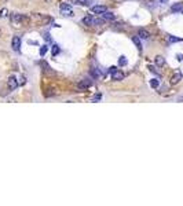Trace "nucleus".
Instances as JSON below:
<instances>
[{
  "instance_id": "1a4fd4ad",
  "label": "nucleus",
  "mask_w": 183,
  "mask_h": 206,
  "mask_svg": "<svg viewBox=\"0 0 183 206\" xmlns=\"http://www.w3.org/2000/svg\"><path fill=\"white\" fill-rule=\"evenodd\" d=\"M88 87H91V81L87 79H84L83 81H80L78 83V88L80 90H84V88H88Z\"/></svg>"
},
{
  "instance_id": "ddd939ff",
  "label": "nucleus",
  "mask_w": 183,
  "mask_h": 206,
  "mask_svg": "<svg viewBox=\"0 0 183 206\" xmlns=\"http://www.w3.org/2000/svg\"><path fill=\"white\" fill-rule=\"evenodd\" d=\"M83 23H84V25H94V18H92L91 15L84 17V18H83Z\"/></svg>"
},
{
  "instance_id": "7ed1b4c3",
  "label": "nucleus",
  "mask_w": 183,
  "mask_h": 206,
  "mask_svg": "<svg viewBox=\"0 0 183 206\" xmlns=\"http://www.w3.org/2000/svg\"><path fill=\"white\" fill-rule=\"evenodd\" d=\"M182 77H183L182 72H180V70H176V72L173 73V76H172V77H171V84H172V85L178 84L179 81L182 80Z\"/></svg>"
},
{
  "instance_id": "5701e85b",
  "label": "nucleus",
  "mask_w": 183,
  "mask_h": 206,
  "mask_svg": "<svg viewBox=\"0 0 183 206\" xmlns=\"http://www.w3.org/2000/svg\"><path fill=\"white\" fill-rule=\"evenodd\" d=\"M89 0H76V3H78V4H81V6H88Z\"/></svg>"
},
{
  "instance_id": "6ab92c4d",
  "label": "nucleus",
  "mask_w": 183,
  "mask_h": 206,
  "mask_svg": "<svg viewBox=\"0 0 183 206\" xmlns=\"http://www.w3.org/2000/svg\"><path fill=\"white\" fill-rule=\"evenodd\" d=\"M168 41H169V43H178V41H182V39H180V37L168 36Z\"/></svg>"
},
{
  "instance_id": "7c9ffc66",
  "label": "nucleus",
  "mask_w": 183,
  "mask_h": 206,
  "mask_svg": "<svg viewBox=\"0 0 183 206\" xmlns=\"http://www.w3.org/2000/svg\"><path fill=\"white\" fill-rule=\"evenodd\" d=\"M182 12H183V10H182Z\"/></svg>"
},
{
  "instance_id": "f8f14e48",
  "label": "nucleus",
  "mask_w": 183,
  "mask_h": 206,
  "mask_svg": "<svg viewBox=\"0 0 183 206\" xmlns=\"http://www.w3.org/2000/svg\"><path fill=\"white\" fill-rule=\"evenodd\" d=\"M132 41H134V44L136 45V48H138V50H142L141 37H139V36H134V37H132Z\"/></svg>"
},
{
  "instance_id": "f257e3e1",
  "label": "nucleus",
  "mask_w": 183,
  "mask_h": 206,
  "mask_svg": "<svg viewBox=\"0 0 183 206\" xmlns=\"http://www.w3.org/2000/svg\"><path fill=\"white\" fill-rule=\"evenodd\" d=\"M59 10H61V14L66 17H72L73 15V8H72V6L68 4V3H62L61 7H59Z\"/></svg>"
},
{
  "instance_id": "bb28decb",
  "label": "nucleus",
  "mask_w": 183,
  "mask_h": 206,
  "mask_svg": "<svg viewBox=\"0 0 183 206\" xmlns=\"http://www.w3.org/2000/svg\"><path fill=\"white\" fill-rule=\"evenodd\" d=\"M176 59H178L179 62H182V61H183V55H182V54H178V55H176Z\"/></svg>"
},
{
  "instance_id": "9d476101",
  "label": "nucleus",
  "mask_w": 183,
  "mask_h": 206,
  "mask_svg": "<svg viewBox=\"0 0 183 206\" xmlns=\"http://www.w3.org/2000/svg\"><path fill=\"white\" fill-rule=\"evenodd\" d=\"M138 34H139V37H141V39H143V40H146V39H149V37H150V33L147 32L146 29H139V33H138Z\"/></svg>"
},
{
  "instance_id": "aec40b11",
  "label": "nucleus",
  "mask_w": 183,
  "mask_h": 206,
  "mask_svg": "<svg viewBox=\"0 0 183 206\" xmlns=\"http://www.w3.org/2000/svg\"><path fill=\"white\" fill-rule=\"evenodd\" d=\"M101 99H102V95H101V94H96V95H94L91 98V102H98V101H101Z\"/></svg>"
},
{
  "instance_id": "2eb2a0df",
  "label": "nucleus",
  "mask_w": 183,
  "mask_h": 206,
  "mask_svg": "<svg viewBox=\"0 0 183 206\" xmlns=\"http://www.w3.org/2000/svg\"><path fill=\"white\" fill-rule=\"evenodd\" d=\"M150 87H152V88H158V87H160V81L157 79H152L150 80Z\"/></svg>"
},
{
  "instance_id": "c85d7f7f",
  "label": "nucleus",
  "mask_w": 183,
  "mask_h": 206,
  "mask_svg": "<svg viewBox=\"0 0 183 206\" xmlns=\"http://www.w3.org/2000/svg\"><path fill=\"white\" fill-rule=\"evenodd\" d=\"M160 1H161V3H167L168 0H160Z\"/></svg>"
},
{
  "instance_id": "423d86ee",
  "label": "nucleus",
  "mask_w": 183,
  "mask_h": 206,
  "mask_svg": "<svg viewBox=\"0 0 183 206\" xmlns=\"http://www.w3.org/2000/svg\"><path fill=\"white\" fill-rule=\"evenodd\" d=\"M123 79H124V73L120 72V70H116L114 73L112 74V80H114V81H120Z\"/></svg>"
},
{
  "instance_id": "9b49d317",
  "label": "nucleus",
  "mask_w": 183,
  "mask_h": 206,
  "mask_svg": "<svg viewBox=\"0 0 183 206\" xmlns=\"http://www.w3.org/2000/svg\"><path fill=\"white\" fill-rule=\"evenodd\" d=\"M102 15H103V19H105V21H114V19H116V15H114V14H112V12H107V11H106V12H103Z\"/></svg>"
},
{
  "instance_id": "2f4dec72",
  "label": "nucleus",
  "mask_w": 183,
  "mask_h": 206,
  "mask_svg": "<svg viewBox=\"0 0 183 206\" xmlns=\"http://www.w3.org/2000/svg\"><path fill=\"white\" fill-rule=\"evenodd\" d=\"M74 1H76V0H74Z\"/></svg>"
},
{
  "instance_id": "dca6fc26",
  "label": "nucleus",
  "mask_w": 183,
  "mask_h": 206,
  "mask_svg": "<svg viewBox=\"0 0 183 206\" xmlns=\"http://www.w3.org/2000/svg\"><path fill=\"white\" fill-rule=\"evenodd\" d=\"M47 51H48V47H47V45H42V47H40V50H39V54H40L42 56H44V55L47 54Z\"/></svg>"
},
{
  "instance_id": "4468645a",
  "label": "nucleus",
  "mask_w": 183,
  "mask_h": 206,
  "mask_svg": "<svg viewBox=\"0 0 183 206\" xmlns=\"http://www.w3.org/2000/svg\"><path fill=\"white\" fill-rule=\"evenodd\" d=\"M171 10H172L173 12H178V11H182V10H183V6H182V3H176V4H173L172 7H171Z\"/></svg>"
},
{
  "instance_id": "a211bd4d",
  "label": "nucleus",
  "mask_w": 183,
  "mask_h": 206,
  "mask_svg": "<svg viewBox=\"0 0 183 206\" xmlns=\"http://www.w3.org/2000/svg\"><path fill=\"white\" fill-rule=\"evenodd\" d=\"M127 63H128V61H127L125 56H120L119 58V65L120 66H127Z\"/></svg>"
},
{
  "instance_id": "0eeeda50",
  "label": "nucleus",
  "mask_w": 183,
  "mask_h": 206,
  "mask_svg": "<svg viewBox=\"0 0 183 206\" xmlns=\"http://www.w3.org/2000/svg\"><path fill=\"white\" fill-rule=\"evenodd\" d=\"M154 62H156V65L158 68H162V66L165 65V59H164V56H161V55H157L156 58H154Z\"/></svg>"
},
{
  "instance_id": "f03ea898",
  "label": "nucleus",
  "mask_w": 183,
  "mask_h": 206,
  "mask_svg": "<svg viewBox=\"0 0 183 206\" xmlns=\"http://www.w3.org/2000/svg\"><path fill=\"white\" fill-rule=\"evenodd\" d=\"M11 45H12V50H14V51H19V50H21V37H18V36L12 37Z\"/></svg>"
},
{
  "instance_id": "c756f323",
  "label": "nucleus",
  "mask_w": 183,
  "mask_h": 206,
  "mask_svg": "<svg viewBox=\"0 0 183 206\" xmlns=\"http://www.w3.org/2000/svg\"><path fill=\"white\" fill-rule=\"evenodd\" d=\"M178 101H183V96H180V98H178Z\"/></svg>"
},
{
  "instance_id": "20e7f679",
  "label": "nucleus",
  "mask_w": 183,
  "mask_h": 206,
  "mask_svg": "<svg viewBox=\"0 0 183 206\" xmlns=\"http://www.w3.org/2000/svg\"><path fill=\"white\" fill-rule=\"evenodd\" d=\"M8 88H10L11 91H14V90H17V87H18V80L14 77V76H10L8 77Z\"/></svg>"
},
{
  "instance_id": "393cba45",
  "label": "nucleus",
  "mask_w": 183,
  "mask_h": 206,
  "mask_svg": "<svg viewBox=\"0 0 183 206\" xmlns=\"http://www.w3.org/2000/svg\"><path fill=\"white\" fill-rule=\"evenodd\" d=\"M0 17H3V18H4V17H7V10H6V8H3V10H1V12H0Z\"/></svg>"
},
{
  "instance_id": "4be33fe9",
  "label": "nucleus",
  "mask_w": 183,
  "mask_h": 206,
  "mask_svg": "<svg viewBox=\"0 0 183 206\" xmlns=\"http://www.w3.org/2000/svg\"><path fill=\"white\" fill-rule=\"evenodd\" d=\"M91 74L94 76V77H99V70L98 69H91Z\"/></svg>"
},
{
  "instance_id": "f3484780",
  "label": "nucleus",
  "mask_w": 183,
  "mask_h": 206,
  "mask_svg": "<svg viewBox=\"0 0 183 206\" xmlns=\"http://www.w3.org/2000/svg\"><path fill=\"white\" fill-rule=\"evenodd\" d=\"M52 56H55V55H58V54L61 52V50H59V47H58L57 44H54V45H52Z\"/></svg>"
},
{
  "instance_id": "cd10ccee",
  "label": "nucleus",
  "mask_w": 183,
  "mask_h": 206,
  "mask_svg": "<svg viewBox=\"0 0 183 206\" xmlns=\"http://www.w3.org/2000/svg\"><path fill=\"white\" fill-rule=\"evenodd\" d=\"M46 40H47V41H51V37H50V34H48V33H46Z\"/></svg>"
},
{
  "instance_id": "412c9836",
  "label": "nucleus",
  "mask_w": 183,
  "mask_h": 206,
  "mask_svg": "<svg viewBox=\"0 0 183 206\" xmlns=\"http://www.w3.org/2000/svg\"><path fill=\"white\" fill-rule=\"evenodd\" d=\"M105 19H101V18H94V25H103Z\"/></svg>"
},
{
  "instance_id": "6e6552de",
  "label": "nucleus",
  "mask_w": 183,
  "mask_h": 206,
  "mask_svg": "<svg viewBox=\"0 0 183 206\" xmlns=\"http://www.w3.org/2000/svg\"><path fill=\"white\" fill-rule=\"evenodd\" d=\"M11 18H12V21L15 22V23H21L22 21H25V17L21 15V14H12Z\"/></svg>"
},
{
  "instance_id": "a878e982",
  "label": "nucleus",
  "mask_w": 183,
  "mask_h": 206,
  "mask_svg": "<svg viewBox=\"0 0 183 206\" xmlns=\"http://www.w3.org/2000/svg\"><path fill=\"white\" fill-rule=\"evenodd\" d=\"M116 70H117V68H116V66H112V68H109V73L110 74H113L116 72Z\"/></svg>"
},
{
  "instance_id": "b1692460",
  "label": "nucleus",
  "mask_w": 183,
  "mask_h": 206,
  "mask_svg": "<svg viewBox=\"0 0 183 206\" xmlns=\"http://www.w3.org/2000/svg\"><path fill=\"white\" fill-rule=\"evenodd\" d=\"M26 83V79L25 77H24V76H21V77H19V79H18V84H21V85H24Z\"/></svg>"
},
{
  "instance_id": "39448f33",
  "label": "nucleus",
  "mask_w": 183,
  "mask_h": 206,
  "mask_svg": "<svg viewBox=\"0 0 183 206\" xmlns=\"http://www.w3.org/2000/svg\"><path fill=\"white\" fill-rule=\"evenodd\" d=\"M91 11L94 14H103L107 11V8H106V6H94V7H91Z\"/></svg>"
}]
</instances>
